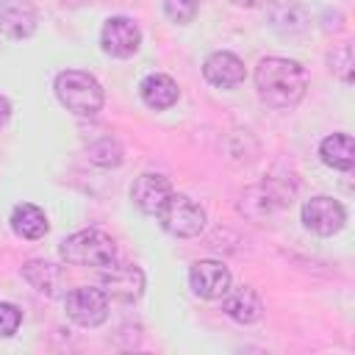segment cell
<instances>
[{"label": "cell", "mask_w": 355, "mask_h": 355, "mask_svg": "<svg viewBox=\"0 0 355 355\" xmlns=\"http://www.w3.org/2000/svg\"><path fill=\"white\" fill-rule=\"evenodd\" d=\"M100 47L111 58H130L141 47V28L130 17H108L100 28Z\"/></svg>", "instance_id": "ba28073f"}, {"label": "cell", "mask_w": 355, "mask_h": 355, "mask_svg": "<svg viewBox=\"0 0 355 355\" xmlns=\"http://www.w3.org/2000/svg\"><path fill=\"white\" fill-rule=\"evenodd\" d=\"M8 119H11V103H8V97L0 94V130L8 125Z\"/></svg>", "instance_id": "7402d4cb"}, {"label": "cell", "mask_w": 355, "mask_h": 355, "mask_svg": "<svg viewBox=\"0 0 355 355\" xmlns=\"http://www.w3.org/2000/svg\"><path fill=\"white\" fill-rule=\"evenodd\" d=\"M189 286L200 300H219L230 288V269L222 261L202 258L189 269Z\"/></svg>", "instance_id": "9c48e42d"}, {"label": "cell", "mask_w": 355, "mask_h": 355, "mask_svg": "<svg viewBox=\"0 0 355 355\" xmlns=\"http://www.w3.org/2000/svg\"><path fill=\"white\" fill-rule=\"evenodd\" d=\"M67 316L80 327H97L108 319V297L97 286H78L64 297Z\"/></svg>", "instance_id": "5b68a950"}, {"label": "cell", "mask_w": 355, "mask_h": 355, "mask_svg": "<svg viewBox=\"0 0 355 355\" xmlns=\"http://www.w3.org/2000/svg\"><path fill=\"white\" fill-rule=\"evenodd\" d=\"M200 11V0H164V14L175 25H189Z\"/></svg>", "instance_id": "d6986e66"}, {"label": "cell", "mask_w": 355, "mask_h": 355, "mask_svg": "<svg viewBox=\"0 0 355 355\" xmlns=\"http://www.w3.org/2000/svg\"><path fill=\"white\" fill-rule=\"evenodd\" d=\"M58 255L64 263L86 266V269H105V266L116 263L114 239L103 230H94V227L75 230L72 236H67L58 247Z\"/></svg>", "instance_id": "3957f363"}, {"label": "cell", "mask_w": 355, "mask_h": 355, "mask_svg": "<svg viewBox=\"0 0 355 355\" xmlns=\"http://www.w3.org/2000/svg\"><path fill=\"white\" fill-rule=\"evenodd\" d=\"M86 158L94 166L111 169V166H119L122 164V147H119V141L114 136H100L97 141H92L86 147Z\"/></svg>", "instance_id": "ac0fdd59"}, {"label": "cell", "mask_w": 355, "mask_h": 355, "mask_svg": "<svg viewBox=\"0 0 355 355\" xmlns=\"http://www.w3.org/2000/svg\"><path fill=\"white\" fill-rule=\"evenodd\" d=\"M8 225H11V230H14L19 239H25V241H36V239H42V236L50 230L47 214H44L39 205H33V202H17V205L11 208Z\"/></svg>", "instance_id": "9a60e30c"}, {"label": "cell", "mask_w": 355, "mask_h": 355, "mask_svg": "<svg viewBox=\"0 0 355 355\" xmlns=\"http://www.w3.org/2000/svg\"><path fill=\"white\" fill-rule=\"evenodd\" d=\"M22 277L28 280V286H33L39 294H47V297H55L67 280L64 269L53 261H42V258H33L22 266Z\"/></svg>", "instance_id": "2e32d148"}, {"label": "cell", "mask_w": 355, "mask_h": 355, "mask_svg": "<svg viewBox=\"0 0 355 355\" xmlns=\"http://www.w3.org/2000/svg\"><path fill=\"white\" fill-rule=\"evenodd\" d=\"M202 78L216 89H236V86L244 83L247 69H244V61L236 53L216 50L202 61Z\"/></svg>", "instance_id": "8fae6325"}, {"label": "cell", "mask_w": 355, "mask_h": 355, "mask_svg": "<svg viewBox=\"0 0 355 355\" xmlns=\"http://www.w3.org/2000/svg\"><path fill=\"white\" fill-rule=\"evenodd\" d=\"M255 92L263 105L275 111H288L294 108L305 92H308V69L283 55H266L255 67Z\"/></svg>", "instance_id": "6da1fadb"}, {"label": "cell", "mask_w": 355, "mask_h": 355, "mask_svg": "<svg viewBox=\"0 0 355 355\" xmlns=\"http://www.w3.org/2000/svg\"><path fill=\"white\" fill-rule=\"evenodd\" d=\"M222 313L239 324H252L263 316V302L258 297L255 288L250 286H236V288H227L222 297Z\"/></svg>", "instance_id": "4fadbf2b"}, {"label": "cell", "mask_w": 355, "mask_h": 355, "mask_svg": "<svg viewBox=\"0 0 355 355\" xmlns=\"http://www.w3.org/2000/svg\"><path fill=\"white\" fill-rule=\"evenodd\" d=\"M139 94H141V103L153 111H166L178 103L180 97V89L175 83V78L164 75V72H150L147 78H141L139 83Z\"/></svg>", "instance_id": "5bb4252c"}, {"label": "cell", "mask_w": 355, "mask_h": 355, "mask_svg": "<svg viewBox=\"0 0 355 355\" xmlns=\"http://www.w3.org/2000/svg\"><path fill=\"white\" fill-rule=\"evenodd\" d=\"M155 219L175 239H194L205 227V208L197 200L172 191L161 205V211L155 214Z\"/></svg>", "instance_id": "277c9868"}, {"label": "cell", "mask_w": 355, "mask_h": 355, "mask_svg": "<svg viewBox=\"0 0 355 355\" xmlns=\"http://www.w3.org/2000/svg\"><path fill=\"white\" fill-rule=\"evenodd\" d=\"M100 288L114 302H136L144 294V272L136 263H111L100 272Z\"/></svg>", "instance_id": "8992f818"}, {"label": "cell", "mask_w": 355, "mask_h": 355, "mask_svg": "<svg viewBox=\"0 0 355 355\" xmlns=\"http://www.w3.org/2000/svg\"><path fill=\"white\" fill-rule=\"evenodd\" d=\"M319 158L330 169L349 172L352 164H355V141H352V136L349 133H330V136H324L322 144H319Z\"/></svg>", "instance_id": "e0dca14e"}, {"label": "cell", "mask_w": 355, "mask_h": 355, "mask_svg": "<svg viewBox=\"0 0 355 355\" xmlns=\"http://www.w3.org/2000/svg\"><path fill=\"white\" fill-rule=\"evenodd\" d=\"M172 194V183L169 178H164L161 172H141L133 186H130V200L133 205L147 214V216H155L161 211V205L166 202V197Z\"/></svg>", "instance_id": "30bf717a"}, {"label": "cell", "mask_w": 355, "mask_h": 355, "mask_svg": "<svg viewBox=\"0 0 355 355\" xmlns=\"http://www.w3.org/2000/svg\"><path fill=\"white\" fill-rule=\"evenodd\" d=\"M22 324V311L14 302H0V336L11 338Z\"/></svg>", "instance_id": "44dd1931"}, {"label": "cell", "mask_w": 355, "mask_h": 355, "mask_svg": "<svg viewBox=\"0 0 355 355\" xmlns=\"http://www.w3.org/2000/svg\"><path fill=\"white\" fill-rule=\"evenodd\" d=\"M233 6H239V8H261V6H266L269 0H230Z\"/></svg>", "instance_id": "603a6c76"}, {"label": "cell", "mask_w": 355, "mask_h": 355, "mask_svg": "<svg viewBox=\"0 0 355 355\" xmlns=\"http://www.w3.org/2000/svg\"><path fill=\"white\" fill-rule=\"evenodd\" d=\"M53 92L58 97V103L72 111L75 116H94L103 108V86L94 75L83 72V69H64L55 75L53 80Z\"/></svg>", "instance_id": "7a4b0ae2"}, {"label": "cell", "mask_w": 355, "mask_h": 355, "mask_svg": "<svg viewBox=\"0 0 355 355\" xmlns=\"http://www.w3.org/2000/svg\"><path fill=\"white\" fill-rule=\"evenodd\" d=\"M330 69H333L344 83L352 80V47H349V44H341L338 50H333V55H330Z\"/></svg>", "instance_id": "ffe728a7"}, {"label": "cell", "mask_w": 355, "mask_h": 355, "mask_svg": "<svg viewBox=\"0 0 355 355\" xmlns=\"http://www.w3.org/2000/svg\"><path fill=\"white\" fill-rule=\"evenodd\" d=\"M39 25L36 6L31 0H0V33L8 39H28Z\"/></svg>", "instance_id": "7c38bea8"}, {"label": "cell", "mask_w": 355, "mask_h": 355, "mask_svg": "<svg viewBox=\"0 0 355 355\" xmlns=\"http://www.w3.org/2000/svg\"><path fill=\"white\" fill-rule=\"evenodd\" d=\"M302 225L316 236H336L347 225V211L336 197L316 194L302 205Z\"/></svg>", "instance_id": "52a82bcc"}]
</instances>
